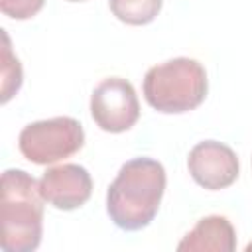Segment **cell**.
<instances>
[{"mask_svg": "<svg viewBox=\"0 0 252 252\" xmlns=\"http://www.w3.org/2000/svg\"><path fill=\"white\" fill-rule=\"evenodd\" d=\"M165 183V169L158 159L134 158L126 161L106 191L110 220L122 230L146 228L159 211Z\"/></svg>", "mask_w": 252, "mask_h": 252, "instance_id": "1", "label": "cell"}, {"mask_svg": "<svg viewBox=\"0 0 252 252\" xmlns=\"http://www.w3.org/2000/svg\"><path fill=\"white\" fill-rule=\"evenodd\" d=\"M43 195L39 181L24 169L2 173L0 195V246L4 252H32L41 242Z\"/></svg>", "mask_w": 252, "mask_h": 252, "instance_id": "2", "label": "cell"}, {"mask_svg": "<svg viewBox=\"0 0 252 252\" xmlns=\"http://www.w3.org/2000/svg\"><path fill=\"white\" fill-rule=\"evenodd\" d=\"M207 71L191 57H173L154 65L144 75L146 102L163 114H181L197 108L207 96Z\"/></svg>", "mask_w": 252, "mask_h": 252, "instance_id": "3", "label": "cell"}, {"mask_svg": "<svg viewBox=\"0 0 252 252\" xmlns=\"http://www.w3.org/2000/svg\"><path fill=\"white\" fill-rule=\"evenodd\" d=\"M85 144V130L77 118L55 116L22 128L18 148L22 156L37 165H49L77 154Z\"/></svg>", "mask_w": 252, "mask_h": 252, "instance_id": "4", "label": "cell"}, {"mask_svg": "<svg viewBox=\"0 0 252 252\" xmlns=\"http://www.w3.org/2000/svg\"><path fill=\"white\" fill-rule=\"evenodd\" d=\"M91 116L104 132L120 134L130 130L140 118L134 85L122 77L102 79L91 94Z\"/></svg>", "mask_w": 252, "mask_h": 252, "instance_id": "5", "label": "cell"}, {"mask_svg": "<svg viewBox=\"0 0 252 252\" xmlns=\"http://www.w3.org/2000/svg\"><path fill=\"white\" fill-rule=\"evenodd\" d=\"M187 167L195 183L219 191L232 185L238 177V158L234 150L217 140H205L191 148Z\"/></svg>", "mask_w": 252, "mask_h": 252, "instance_id": "6", "label": "cell"}, {"mask_svg": "<svg viewBox=\"0 0 252 252\" xmlns=\"http://www.w3.org/2000/svg\"><path fill=\"white\" fill-rule=\"evenodd\" d=\"M39 191L55 209L73 211L85 205L93 193L91 173L77 163H61L49 167L39 179Z\"/></svg>", "mask_w": 252, "mask_h": 252, "instance_id": "7", "label": "cell"}, {"mask_svg": "<svg viewBox=\"0 0 252 252\" xmlns=\"http://www.w3.org/2000/svg\"><path fill=\"white\" fill-rule=\"evenodd\" d=\"M236 230L222 215L203 217L177 244L179 252H232Z\"/></svg>", "mask_w": 252, "mask_h": 252, "instance_id": "8", "label": "cell"}, {"mask_svg": "<svg viewBox=\"0 0 252 252\" xmlns=\"http://www.w3.org/2000/svg\"><path fill=\"white\" fill-rule=\"evenodd\" d=\"M108 6L120 22L144 26L156 20L161 10V0H108Z\"/></svg>", "mask_w": 252, "mask_h": 252, "instance_id": "9", "label": "cell"}, {"mask_svg": "<svg viewBox=\"0 0 252 252\" xmlns=\"http://www.w3.org/2000/svg\"><path fill=\"white\" fill-rule=\"evenodd\" d=\"M2 39H4V45H2V73H0V93H2V102H8L22 87V65L18 61V57L12 53V47H10V37L6 33V30H2Z\"/></svg>", "mask_w": 252, "mask_h": 252, "instance_id": "10", "label": "cell"}, {"mask_svg": "<svg viewBox=\"0 0 252 252\" xmlns=\"http://www.w3.org/2000/svg\"><path fill=\"white\" fill-rule=\"evenodd\" d=\"M45 0H0V10L12 20H30L41 8Z\"/></svg>", "mask_w": 252, "mask_h": 252, "instance_id": "11", "label": "cell"}, {"mask_svg": "<svg viewBox=\"0 0 252 252\" xmlns=\"http://www.w3.org/2000/svg\"><path fill=\"white\" fill-rule=\"evenodd\" d=\"M67 2H85V0H67Z\"/></svg>", "mask_w": 252, "mask_h": 252, "instance_id": "12", "label": "cell"}]
</instances>
